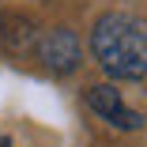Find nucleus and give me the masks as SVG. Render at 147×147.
I'll use <instances>...</instances> for the list:
<instances>
[{"label":"nucleus","mask_w":147,"mask_h":147,"mask_svg":"<svg viewBox=\"0 0 147 147\" xmlns=\"http://www.w3.org/2000/svg\"><path fill=\"white\" fill-rule=\"evenodd\" d=\"M83 98H87V106H91L106 125L121 128V132H136V128H143V117L121 102V91H117V87H109V83H94V87H87Z\"/></svg>","instance_id":"obj_3"},{"label":"nucleus","mask_w":147,"mask_h":147,"mask_svg":"<svg viewBox=\"0 0 147 147\" xmlns=\"http://www.w3.org/2000/svg\"><path fill=\"white\" fill-rule=\"evenodd\" d=\"M91 53L113 79H143L147 76V23L128 11L98 15L91 30Z\"/></svg>","instance_id":"obj_1"},{"label":"nucleus","mask_w":147,"mask_h":147,"mask_svg":"<svg viewBox=\"0 0 147 147\" xmlns=\"http://www.w3.org/2000/svg\"><path fill=\"white\" fill-rule=\"evenodd\" d=\"M0 147H11V140H8V136H0Z\"/></svg>","instance_id":"obj_5"},{"label":"nucleus","mask_w":147,"mask_h":147,"mask_svg":"<svg viewBox=\"0 0 147 147\" xmlns=\"http://www.w3.org/2000/svg\"><path fill=\"white\" fill-rule=\"evenodd\" d=\"M34 53L45 72L53 76H72L83 61V49H79V38L68 26H49V30H38V42H34Z\"/></svg>","instance_id":"obj_2"},{"label":"nucleus","mask_w":147,"mask_h":147,"mask_svg":"<svg viewBox=\"0 0 147 147\" xmlns=\"http://www.w3.org/2000/svg\"><path fill=\"white\" fill-rule=\"evenodd\" d=\"M34 42H38V23L23 11H8L0 15V49L8 57H26L34 53Z\"/></svg>","instance_id":"obj_4"}]
</instances>
